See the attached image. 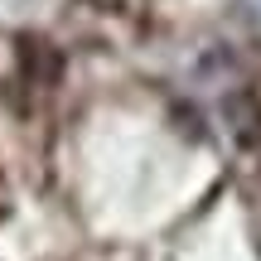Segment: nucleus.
I'll list each match as a JSON object with an SVG mask.
<instances>
[{"label":"nucleus","mask_w":261,"mask_h":261,"mask_svg":"<svg viewBox=\"0 0 261 261\" xmlns=\"http://www.w3.org/2000/svg\"><path fill=\"white\" fill-rule=\"evenodd\" d=\"M227 116H237V140H256V102L252 97H232L227 102Z\"/></svg>","instance_id":"obj_1"},{"label":"nucleus","mask_w":261,"mask_h":261,"mask_svg":"<svg viewBox=\"0 0 261 261\" xmlns=\"http://www.w3.org/2000/svg\"><path fill=\"white\" fill-rule=\"evenodd\" d=\"M24 63H29V73L44 68V77H58V54L48 44H24Z\"/></svg>","instance_id":"obj_2"}]
</instances>
